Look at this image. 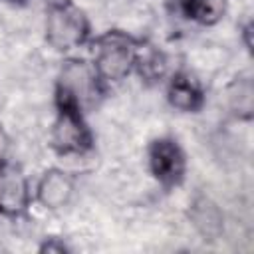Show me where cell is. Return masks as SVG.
<instances>
[{"label": "cell", "instance_id": "cell-1", "mask_svg": "<svg viewBox=\"0 0 254 254\" xmlns=\"http://www.w3.org/2000/svg\"><path fill=\"white\" fill-rule=\"evenodd\" d=\"M103 81L99 79L91 62L81 58H67L56 79V103L73 111H87L97 105Z\"/></svg>", "mask_w": 254, "mask_h": 254}, {"label": "cell", "instance_id": "cell-2", "mask_svg": "<svg viewBox=\"0 0 254 254\" xmlns=\"http://www.w3.org/2000/svg\"><path fill=\"white\" fill-rule=\"evenodd\" d=\"M137 40L121 30L103 32L93 40V67L103 83H119L131 71L135 64Z\"/></svg>", "mask_w": 254, "mask_h": 254}, {"label": "cell", "instance_id": "cell-3", "mask_svg": "<svg viewBox=\"0 0 254 254\" xmlns=\"http://www.w3.org/2000/svg\"><path fill=\"white\" fill-rule=\"evenodd\" d=\"M46 42L58 52L79 48L89 38V20L71 0H54L46 10Z\"/></svg>", "mask_w": 254, "mask_h": 254}, {"label": "cell", "instance_id": "cell-4", "mask_svg": "<svg viewBox=\"0 0 254 254\" xmlns=\"http://www.w3.org/2000/svg\"><path fill=\"white\" fill-rule=\"evenodd\" d=\"M147 163L153 179L163 187H177L187 173V157L181 145L171 137L155 139L147 149Z\"/></svg>", "mask_w": 254, "mask_h": 254}, {"label": "cell", "instance_id": "cell-5", "mask_svg": "<svg viewBox=\"0 0 254 254\" xmlns=\"http://www.w3.org/2000/svg\"><path fill=\"white\" fill-rule=\"evenodd\" d=\"M50 143L60 155H83L89 151L91 131L83 121V113L58 107V115L50 131Z\"/></svg>", "mask_w": 254, "mask_h": 254}, {"label": "cell", "instance_id": "cell-6", "mask_svg": "<svg viewBox=\"0 0 254 254\" xmlns=\"http://www.w3.org/2000/svg\"><path fill=\"white\" fill-rule=\"evenodd\" d=\"M73 190H75V185L71 175L64 169L54 167L44 171L42 177L38 179L34 198L48 210H60L71 200Z\"/></svg>", "mask_w": 254, "mask_h": 254}, {"label": "cell", "instance_id": "cell-7", "mask_svg": "<svg viewBox=\"0 0 254 254\" xmlns=\"http://www.w3.org/2000/svg\"><path fill=\"white\" fill-rule=\"evenodd\" d=\"M30 185L24 173L10 165H0V212L20 214L30 204Z\"/></svg>", "mask_w": 254, "mask_h": 254}, {"label": "cell", "instance_id": "cell-8", "mask_svg": "<svg viewBox=\"0 0 254 254\" xmlns=\"http://www.w3.org/2000/svg\"><path fill=\"white\" fill-rule=\"evenodd\" d=\"M189 218L204 240H216L224 232V214L220 206L208 196H196L190 202Z\"/></svg>", "mask_w": 254, "mask_h": 254}, {"label": "cell", "instance_id": "cell-9", "mask_svg": "<svg viewBox=\"0 0 254 254\" xmlns=\"http://www.w3.org/2000/svg\"><path fill=\"white\" fill-rule=\"evenodd\" d=\"M167 99L171 107H175L177 111L194 113L202 107L204 95H202V87L194 77H190L189 73H177L171 77L167 85Z\"/></svg>", "mask_w": 254, "mask_h": 254}, {"label": "cell", "instance_id": "cell-10", "mask_svg": "<svg viewBox=\"0 0 254 254\" xmlns=\"http://www.w3.org/2000/svg\"><path fill=\"white\" fill-rule=\"evenodd\" d=\"M133 69L143 77V81L157 83L167 73V56L157 46H153L149 42L137 40Z\"/></svg>", "mask_w": 254, "mask_h": 254}, {"label": "cell", "instance_id": "cell-11", "mask_svg": "<svg viewBox=\"0 0 254 254\" xmlns=\"http://www.w3.org/2000/svg\"><path fill=\"white\" fill-rule=\"evenodd\" d=\"M224 105L236 119H250L254 113V83L250 77H236L224 87Z\"/></svg>", "mask_w": 254, "mask_h": 254}, {"label": "cell", "instance_id": "cell-12", "mask_svg": "<svg viewBox=\"0 0 254 254\" xmlns=\"http://www.w3.org/2000/svg\"><path fill=\"white\" fill-rule=\"evenodd\" d=\"M226 14V0H189L185 18L202 26H212Z\"/></svg>", "mask_w": 254, "mask_h": 254}, {"label": "cell", "instance_id": "cell-13", "mask_svg": "<svg viewBox=\"0 0 254 254\" xmlns=\"http://www.w3.org/2000/svg\"><path fill=\"white\" fill-rule=\"evenodd\" d=\"M165 6H167V10H169L171 14H175V16H183V18H185L189 0H165Z\"/></svg>", "mask_w": 254, "mask_h": 254}, {"label": "cell", "instance_id": "cell-14", "mask_svg": "<svg viewBox=\"0 0 254 254\" xmlns=\"http://www.w3.org/2000/svg\"><path fill=\"white\" fill-rule=\"evenodd\" d=\"M8 153H10V137H8V133L4 131V127L0 125V165L6 163Z\"/></svg>", "mask_w": 254, "mask_h": 254}, {"label": "cell", "instance_id": "cell-15", "mask_svg": "<svg viewBox=\"0 0 254 254\" xmlns=\"http://www.w3.org/2000/svg\"><path fill=\"white\" fill-rule=\"evenodd\" d=\"M40 250H42V252H65L67 248H65L64 242H58L56 238H50V240H46V242L40 246Z\"/></svg>", "mask_w": 254, "mask_h": 254}, {"label": "cell", "instance_id": "cell-16", "mask_svg": "<svg viewBox=\"0 0 254 254\" xmlns=\"http://www.w3.org/2000/svg\"><path fill=\"white\" fill-rule=\"evenodd\" d=\"M250 34H252V26L246 24L244 30H242V36H244V42H246V48H248V50H250V46H252V42H250Z\"/></svg>", "mask_w": 254, "mask_h": 254}]
</instances>
